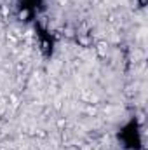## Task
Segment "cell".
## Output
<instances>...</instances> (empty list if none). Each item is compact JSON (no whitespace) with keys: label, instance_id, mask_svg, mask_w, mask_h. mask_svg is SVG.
<instances>
[{"label":"cell","instance_id":"obj_1","mask_svg":"<svg viewBox=\"0 0 148 150\" xmlns=\"http://www.w3.org/2000/svg\"><path fill=\"white\" fill-rule=\"evenodd\" d=\"M118 142L127 150H141V131H140V122L136 117H132L118 131Z\"/></svg>","mask_w":148,"mask_h":150},{"label":"cell","instance_id":"obj_2","mask_svg":"<svg viewBox=\"0 0 148 150\" xmlns=\"http://www.w3.org/2000/svg\"><path fill=\"white\" fill-rule=\"evenodd\" d=\"M19 7L28 14V19H33L37 11L42 9V0H19Z\"/></svg>","mask_w":148,"mask_h":150}]
</instances>
